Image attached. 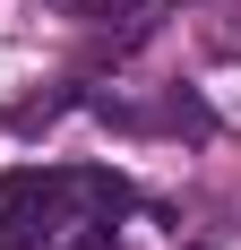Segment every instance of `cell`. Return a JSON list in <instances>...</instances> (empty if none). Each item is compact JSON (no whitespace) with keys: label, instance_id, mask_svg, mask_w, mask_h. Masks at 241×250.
Returning <instances> with one entry per match:
<instances>
[{"label":"cell","instance_id":"cell-1","mask_svg":"<svg viewBox=\"0 0 241 250\" xmlns=\"http://www.w3.org/2000/svg\"><path fill=\"white\" fill-rule=\"evenodd\" d=\"M78 181L86 173H9L0 181V242H26L35 225H78V216H60V207L78 199Z\"/></svg>","mask_w":241,"mask_h":250},{"label":"cell","instance_id":"cell-2","mask_svg":"<svg viewBox=\"0 0 241 250\" xmlns=\"http://www.w3.org/2000/svg\"><path fill=\"white\" fill-rule=\"evenodd\" d=\"M216 43H233V52H241V9H224V26H216Z\"/></svg>","mask_w":241,"mask_h":250}]
</instances>
